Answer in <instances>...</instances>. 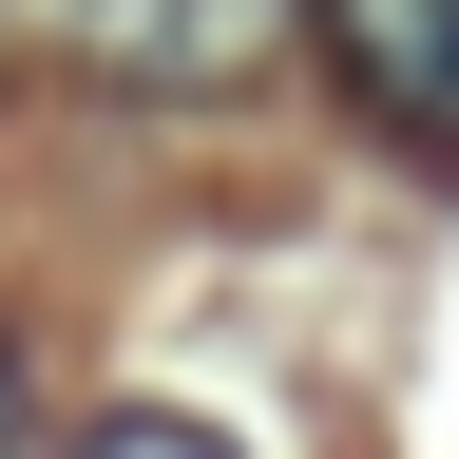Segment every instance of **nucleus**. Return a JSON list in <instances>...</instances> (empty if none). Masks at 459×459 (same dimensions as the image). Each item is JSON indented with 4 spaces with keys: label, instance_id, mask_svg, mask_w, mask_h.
<instances>
[{
    "label": "nucleus",
    "instance_id": "1",
    "mask_svg": "<svg viewBox=\"0 0 459 459\" xmlns=\"http://www.w3.org/2000/svg\"><path fill=\"white\" fill-rule=\"evenodd\" d=\"M57 20H77V57L115 96H249L307 0H57Z\"/></svg>",
    "mask_w": 459,
    "mask_h": 459
},
{
    "label": "nucleus",
    "instance_id": "2",
    "mask_svg": "<svg viewBox=\"0 0 459 459\" xmlns=\"http://www.w3.org/2000/svg\"><path fill=\"white\" fill-rule=\"evenodd\" d=\"M307 39L402 153H459V0H307Z\"/></svg>",
    "mask_w": 459,
    "mask_h": 459
},
{
    "label": "nucleus",
    "instance_id": "3",
    "mask_svg": "<svg viewBox=\"0 0 459 459\" xmlns=\"http://www.w3.org/2000/svg\"><path fill=\"white\" fill-rule=\"evenodd\" d=\"M77 459H230V440H211V421H172V402H134V421H96Z\"/></svg>",
    "mask_w": 459,
    "mask_h": 459
},
{
    "label": "nucleus",
    "instance_id": "4",
    "mask_svg": "<svg viewBox=\"0 0 459 459\" xmlns=\"http://www.w3.org/2000/svg\"><path fill=\"white\" fill-rule=\"evenodd\" d=\"M0 459H20V344H0Z\"/></svg>",
    "mask_w": 459,
    "mask_h": 459
}]
</instances>
